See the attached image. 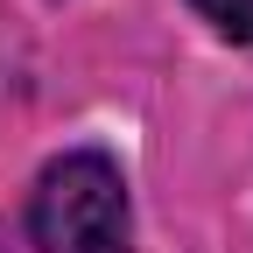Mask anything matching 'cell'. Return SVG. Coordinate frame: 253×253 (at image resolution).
Instances as JSON below:
<instances>
[{
  "instance_id": "7a4b0ae2",
  "label": "cell",
  "mask_w": 253,
  "mask_h": 253,
  "mask_svg": "<svg viewBox=\"0 0 253 253\" xmlns=\"http://www.w3.org/2000/svg\"><path fill=\"white\" fill-rule=\"evenodd\" d=\"M204 21H218L232 42H253V0H190Z\"/></svg>"
},
{
  "instance_id": "6da1fadb",
  "label": "cell",
  "mask_w": 253,
  "mask_h": 253,
  "mask_svg": "<svg viewBox=\"0 0 253 253\" xmlns=\"http://www.w3.org/2000/svg\"><path fill=\"white\" fill-rule=\"evenodd\" d=\"M36 253H126V183L106 155H63L28 204Z\"/></svg>"
}]
</instances>
